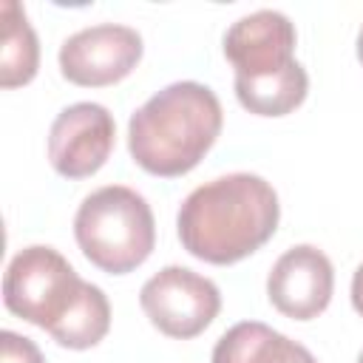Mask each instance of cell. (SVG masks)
Listing matches in <instances>:
<instances>
[{
    "label": "cell",
    "instance_id": "6da1fadb",
    "mask_svg": "<svg viewBox=\"0 0 363 363\" xmlns=\"http://www.w3.org/2000/svg\"><path fill=\"white\" fill-rule=\"evenodd\" d=\"M281 218L278 193L255 173H230L196 187L179 207L184 250L207 264H235L272 238Z\"/></svg>",
    "mask_w": 363,
    "mask_h": 363
},
{
    "label": "cell",
    "instance_id": "2e32d148",
    "mask_svg": "<svg viewBox=\"0 0 363 363\" xmlns=\"http://www.w3.org/2000/svg\"><path fill=\"white\" fill-rule=\"evenodd\" d=\"M357 60L363 62V26H360V31H357Z\"/></svg>",
    "mask_w": 363,
    "mask_h": 363
},
{
    "label": "cell",
    "instance_id": "52a82bcc",
    "mask_svg": "<svg viewBox=\"0 0 363 363\" xmlns=\"http://www.w3.org/2000/svg\"><path fill=\"white\" fill-rule=\"evenodd\" d=\"M116 136L113 116L99 102H74L57 113L48 130V162L65 179L96 173L111 156Z\"/></svg>",
    "mask_w": 363,
    "mask_h": 363
},
{
    "label": "cell",
    "instance_id": "3957f363",
    "mask_svg": "<svg viewBox=\"0 0 363 363\" xmlns=\"http://www.w3.org/2000/svg\"><path fill=\"white\" fill-rule=\"evenodd\" d=\"M74 235L94 267L125 275L150 255L156 224L142 193L125 184H108L82 199L74 216Z\"/></svg>",
    "mask_w": 363,
    "mask_h": 363
},
{
    "label": "cell",
    "instance_id": "5b68a950",
    "mask_svg": "<svg viewBox=\"0 0 363 363\" xmlns=\"http://www.w3.org/2000/svg\"><path fill=\"white\" fill-rule=\"evenodd\" d=\"M139 303L159 332L187 340L213 323L221 309V292L210 278L187 267H164L145 281Z\"/></svg>",
    "mask_w": 363,
    "mask_h": 363
},
{
    "label": "cell",
    "instance_id": "9c48e42d",
    "mask_svg": "<svg viewBox=\"0 0 363 363\" xmlns=\"http://www.w3.org/2000/svg\"><path fill=\"white\" fill-rule=\"evenodd\" d=\"M295 51V26L278 9H258L238 17L224 34V57L235 77H267L284 71Z\"/></svg>",
    "mask_w": 363,
    "mask_h": 363
},
{
    "label": "cell",
    "instance_id": "7c38bea8",
    "mask_svg": "<svg viewBox=\"0 0 363 363\" xmlns=\"http://www.w3.org/2000/svg\"><path fill=\"white\" fill-rule=\"evenodd\" d=\"M0 20H3V45H0V85L14 88L34 79L40 65V45L37 34L14 0L0 3Z\"/></svg>",
    "mask_w": 363,
    "mask_h": 363
},
{
    "label": "cell",
    "instance_id": "8992f818",
    "mask_svg": "<svg viewBox=\"0 0 363 363\" xmlns=\"http://www.w3.org/2000/svg\"><path fill=\"white\" fill-rule=\"evenodd\" d=\"M139 57H142L139 31L119 23H96L79 28L60 45L62 77L88 88L119 82L136 68Z\"/></svg>",
    "mask_w": 363,
    "mask_h": 363
},
{
    "label": "cell",
    "instance_id": "30bf717a",
    "mask_svg": "<svg viewBox=\"0 0 363 363\" xmlns=\"http://www.w3.org/2000/svg\"><path fill=\"white\" fill-rule=\"evenodd\" d=\"M213 363H318L312 352L261 320H241L230 326L216 349Z\"/></svg>",
    "mask_w": 363,
    "mask_h": 363
},
{
    "label": "cell",
    "instance_id": "8fae6325",
    "mask_svg": "<svg viewBox=\"0 0 363 363\" xmlns=\"http://www.w3.org/2000/svg\"><path fill=\"white\" fill-rule=\"evenodd\" d=\"M309 91V77L303 65L295 60L284 71L267 77H235L238 102L258 116H284L295 111Z\"/></svg>",
    "mask_w": 363,
    "mask_h": 363
},
{
    "label": "cell",
    "instance_id": "7a4b0ae2",
    "mask_svg": "<svg viewBox=\"0 0 363 363\" xmlns=\"http://www.w3.org/2000/svg\"><path fill=\"white\" fill-rule=\"evenodd\" d=\"M221 102L213 88L184 79L153 94L128 122V150L153 176H182L213 147Z\"/></svg>",
    "mask_w": 363,
    "mask_h": 363
},
{
    "label": "cell",
    "instance_id": "ba28073f",
    "mask_svg": "<svg viewBox=\"0 0 363 363\" xmlns=\"http://www.w3.org/2000/svg\"><path fill=\"white\" fill-rule=\"evenodd\" d=\"M335 289V269L323 250L312 244L289 247L269 269L267 295L272 306L295 320L318 318Z\"/></svg>",
    "mask_w": 363,
    "mask_h": 363
},
{
    "label": "cell",
    "instance_id": "277c9868",
    "mask_svg": "<svg viewBox=\"0 0 363 363\" xmlns=\"http://www.w3.org/2000/svg\"><path fill=\"white\" fill-rule=\"evenodd\" d=\"M82 278L74 267L45 244L23 247L6 267L3 301L17 318L51 332L82 292Z\"/></svg>",
    "mask_w": 363,
    "mask_h": 363
},
{
    "label": "cell",
    "instance_id": "4fadbf2b",
    "mask_svg": "<svg viewBox=\"0 0 363 363\" xmlns=\"http://www.w3.org/2000/svg\"><path fill=\"white\" fill-rule=\"evenodd\" d=\"M111 329V303L96 284H82L77 303L68 315L48 332L60 346L68 349H91L96 346Z\"/></svg>",
    "mask_w": 363,
    "mask_h": 363
},
{
    "label": "cell",
    "instance_id": "e0dca14e",
    "mask_svg": "<svg viewBox=\"0 0 363 363\" xmlns=\"http://www.w3.org/2000/svg\"><path fill=\"white\" fill-rule=\"evenodd\" d=\"M357 363H363V352H360V354H357Z\"/></svg>",
    "mask_w": 363,
    "mask_h": 363
},
{
    "label": "cell",
    "instance_id": "9a60e30c",
    "mask_svg": "<svg viewBox=\"0 0 363 363\" xmlns=\"http://www.w3.org/2000/svg\"><path fill=\"white\" fill-rule=\"evenodd\" d=\"M352 303L363 315V264L354 269V278H352Z\"/></svg>",
    "mask_w": 363,
    "mask_h": 363
},
{
    "label": "cell",
    "instance_id": "5bb4252c",
    "mask_svg": "<svg viewBox=\"0 0 363 363\" xmlns=\"http://www.w3.org/2000/svg\"><path fill=\"white\" fill-rule=\"evenodd\" d=\"M0 363H45V360L31 337L3 329L0 332Z\"/></svg>",
    "mask_w": 363,
    "mask_h": 363
}]
</instances>
